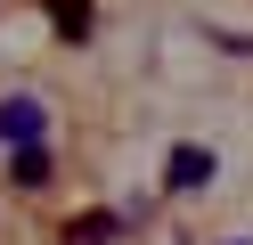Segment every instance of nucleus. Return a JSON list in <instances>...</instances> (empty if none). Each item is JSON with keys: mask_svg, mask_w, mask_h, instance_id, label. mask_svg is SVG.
Returning a JSON list of instances; mask_svg holds the SVG:
<instances>
[{"mask_svg": "<svg viewBox=\"0 0 253 245\" xmlns=\"http://www.w3.org/2000/svg\"><path fill=\"white\" fill-rule=\"evenodd\" d=\"M0 139L8 147H49V106H41V98H0Z\"/></svg>", "mask_w": 253, "mask_h": 245, "instance_id": "obj_1", "label": "nucleus"}, {"mask_svg": "<svg viewBox=\"0 0 253 245\" xmlns=\"http://www.w3.org/2000/svg\"><path fill=\"white\" fill-rule=\"evenodd\" d=\"M164 180H171V188H204V180H212V147L180 139V147L164 155Z\"/></svg>", "mask_w": 253, "mask_h": 245, "instance_id": "obj_2", "label": "nucleus"}, {"mask_svg": "<svg viewBox=\"0 0 253 245\" xmlns=\"http://www.w3.org/2000/svg\"><path fill=\"white\" fill-rule=\"evenodd\" d=\"M123 237V212H74L66 221V245H115Z\"/></svg>", "mask_w": 253, "mask_h": 245, "instance_id": "obj_3", "label": "nucleus"}, {"mask_svg": "<svg viewBox=\"0 0 253 245\" xmlns=\"http://www.w3.org/2000/svg\"><path fill=\"white\" fill-rule=\"evenodd\" d=\"M8 180L17 188H49V147H17L8 155Z\"/></svg>", "mask_w": 253, "mask_h": 245, "instance_id": "obj_4", "label": "nucleus"}, {"mask_svg": "<svg viewBox=\"0 0 253 245\" xmlns=\"http://www.w3.org/2000/svg\"><path fill=\"white\" fill-rule=\"evenodd\" d=\"M49 16H57L66 41H90V0H49Z\"/></svg>", "mask_w": 253, "mask_h": 245, "instance_id": "obj_5", "label": "nucleus"}, {"mask_svg": "<svg viewBox=\"0 0 253 245\" xmlns=\"http://www.w3.org/2000/svg\"><path fill=\"white\" fill-rule=\"evenodd\" d=\"M229 245H237V237H229Z\"/></svg>", "mask_w": 253, "mask_h": 245, "instance_id": "obj_6", "label": "nucleus"}]
</instances>
